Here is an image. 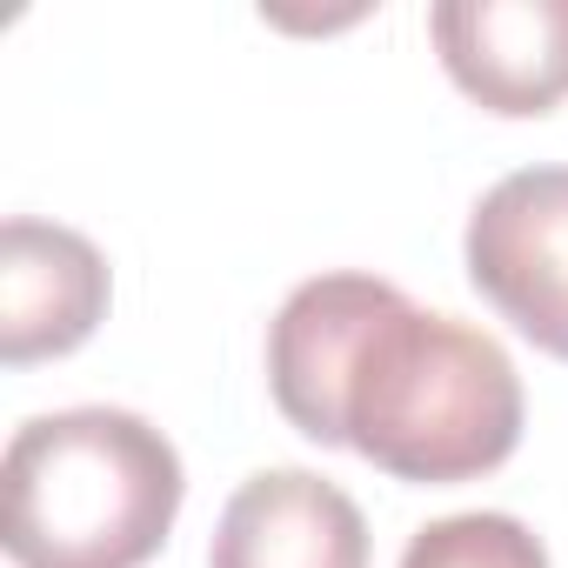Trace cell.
<instances>
[{"label":"cell","mask_w":568,"mask_h":568,"mask_svg":"<svg viewBox=\"0 0 568 568\" xmlns=\"http://www.w3.org/2000/svg\"><path fill=\"white\" fill-rule=\"evenodd\" d=\"M267 388L322 448H355L395 481L448 488L501 468L521 442L508 348L415 308L395 281L315 274L267 328Z\"/></svg>","instance_id":"obj_1"},{"label":"cell","mask_w":568,"mask_h":568,"mask_svg":"<svg viewBox=\"0 0 568 568\" xmlns=\"http://www.w3.org/2000/svg\"><path fill=\"white\" fill-rule=\"evenodd\" d=\"M181 495V455L141 415H34L0 462V541L21 568H148Z\"/></svg>","instance_id":"obj_2"},{"label":"cell","mask_w":568,"mask_h":568,"mask_svg":"<svg viewBox=\"0 0 568 568\" xmlns=\"http://www.w3.org/2000/svg\"><path fill=\"white\" fill-rule=\"evenodd\" d=\"M468 281L541 355L568 362V168L501 174L468 214Z\"/></svg>","instance_id":"obj_3"},{"label":"cell","mask_w":568,"mask_h":568,"mask_svg":"<svg viewBox=\"0 0 568 568\" xmlns=\"http://www.w3.org/2000/svg\"><path fill=\"white\" fill-rule=\"evenodd\" d=\"M448 81L508 121L568 94V0H442L428 14Z\"/></svg>","instance_id":"obj_4"},{"label":"cell","mask_w":568,"mask_h":568,"mask_svg":"<svg viewBox=\"0 0 568 568\" xmlns=\"http://www.w3.org/2000/svg\"><path fill=\"white\" fill-rule=\"evenodd\" d=\"M108 315V261L61 221L14 214L0 227V362L74 355Z\"/></svg>","instance_id":"obj_5"},{"label":"cell","mask_w":568,"mask_h":568,"mask_svg":"<svg viewBox=\"0 0 568 568\" xmlns=\"http://www.w3.org/2000/svg\"><path fill=\"white\" fill-rule=\"evenodd\" d=\"M207 568H368V521L308 468H261L221 508Z\"/></svg>","instance_id":"obj_6"},{"label":"cell","mask_w":568,"mask_h":568,"mask_svg":"<svg viewBox=\"0 0 568 568\" xmlns=\"http://www.w3.org/2000/svg\"><path fill=\"white\" fill-rule=\"evenodd\" d=\"M402 568H548V548L515 521V515H448V521H428Z\"/></svg>","instance_id":"obj_7"}]
</instances>
